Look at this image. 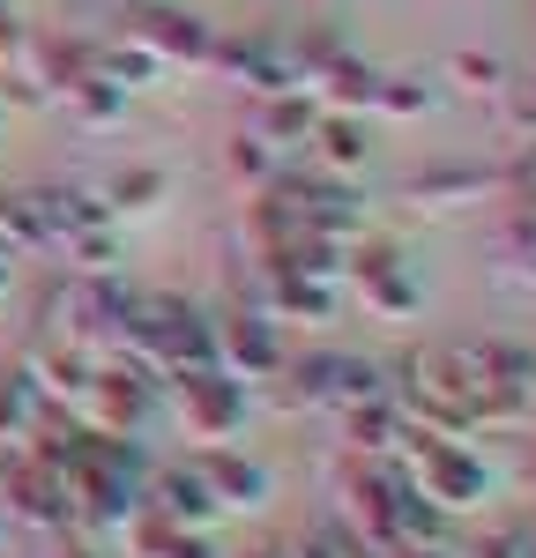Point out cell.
<instances>
[{
	"instance_id": "cell-1",
	"label": "cell",
	"mask_w": 536,
	"mask_h": 558,
	"mask_svg": "<svg viewBox=\"0 0 536 558\" xmlns=\"http://www.w3.org/2000/svg\"><path fill=\"white\" fill-rule=\"evenodd\" d=\"M134 38L157 45V52H202V31H194V23L179 31V15H165V8H142V15H134Z\"/></svg>"
},
{
	"instance_id": "cell-2",
	"label": "cell",
	"mask_w": 536,
	"mask_h": 558,
	"mask_svg": "<svg viewBox=\"0 0 536 558\" xmlns=\"http://www.w3.org/2000/svg\"><path fill=\"white\" fill-rule=\"evenodd\" d=\"M223 343H231V357H239V365H254V373H276V336H268L261 320H254V328H231Z\"/></svg>"
},
{
	"instance_id": "cell-4",
	"label": "cell",
	"mask_w": 536,
	"mask_h": 558,
	"mask_svg": "<svg viewBox=\"0 0 536 558\" xmlns=\"http://www.w3.org/2000/svg\"><path fill=\"white\" fill-rule=\"evenodd\" d=\"M231 165H239V172H268V149H261V142H239Z\"/></svg>"
},
{
	"instance_id": "cell-3",
	"label": "cell",
	"mask_w": 536,
	"mask_h": 558,
	"mask_svg": "<svg viewBox=\"0 0 536 558\" xmlns=\"http://www.w3.org/2000/svg\"><path fill=\"white\" fill-rule=\"evenodd\" d=\"M320 142H328V165H357V128H351V120H328Z\"/></svg>"
}]
</instances>
